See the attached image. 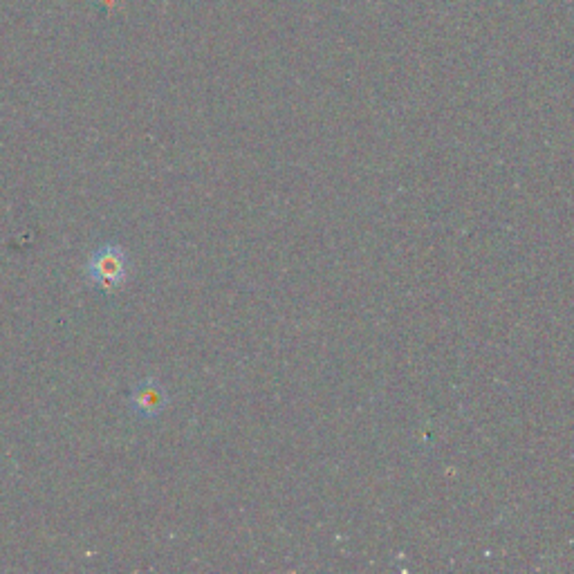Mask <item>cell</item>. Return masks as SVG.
<instances>
[{
  "instance_id": "cell-1",
  "label": "cell",
  "mask_w": 574,
  "mask_h": 574,
  "mask_svg": "<svg viewBox=\"0 0 574 574\" xmlns=\"http://www.w3.org/2000/svg\"><path fill=\"white\" fill-rule=\"evenodd\" d=\"M128 258L122 247L101 245L97 252H92L88 261V276L92 283H97L101 290L113 292L126 281Z\"/></svg>"
},
{
  "instance_id": "cell-2",
  "label": "cell",
  "mask_w": 574,
  "mask_h": 574,
  "mask_svg": "<svg viewBox=\"0 0 574 574\" xmlns=\"http://www.w3.org/2000/svg\"><path fill=\"white\" fill-rule=\"evenodd\" d=\"M131 402L137 413L146 415V418H153V415L164 411L166 393H164V388L155 382V379H146V382H142L133 391Z\"/></svg>"
}]
</instances>
